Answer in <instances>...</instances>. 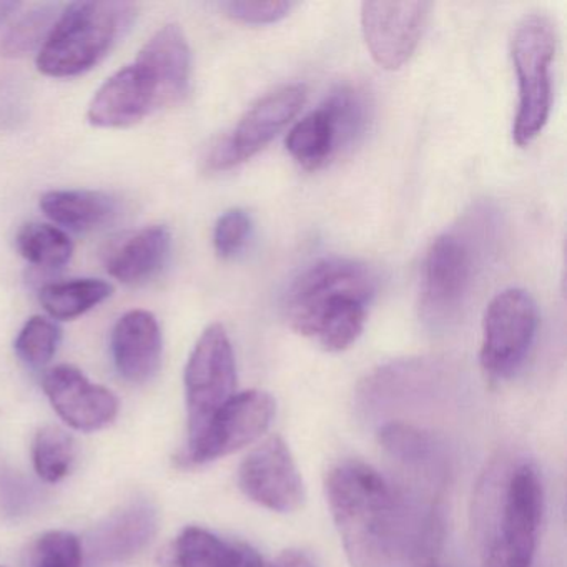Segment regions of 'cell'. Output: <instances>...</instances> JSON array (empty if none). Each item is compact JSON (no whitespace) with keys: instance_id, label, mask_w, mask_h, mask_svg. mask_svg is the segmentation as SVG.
Wrapping results in <instances>:
<instances>
[{"instance_id":"cell-1","label":"cell","mask_w":567,"mask_h":567,"mask_svg":"<svg viewBox=\"0 0 567 567\" xmlns=\"http://www.w3.org/2000/svg\"><path fill=\"white\" fill-rule=\"evenodd\" d=\"M327 499L351 567H398L440 553L443 520L436 503L360 460L334 464Z\"/></svg>"},{"instance_id":"cell-2","label":"cell","mask_w":567,"mask_h":567,"mask_svg":"<svg viewBox=\"0 0 567 567\" xmlns=\"http://www.w3.org/2000/svg\"><path fill=\"white\" fill-rule=\"evenodd\" d=\"M378 278L363 261L327 257L303 268L281 301L285 320L327 351L347 350L363 333Z\"/></svg>"},{"instance_id":"cell-3","label":"cell","mask_w":567,"mask_h":567,"mask_svg":"<svg viewBox=\"0 0 567 567\" xmlns=\"http://www.w3.org/2000/svg\"><path fill=\"white\" fill-rule=\"evenodd\" d=\"M544 513V487L533 461L491 467L477 494L481 567H530Z\"/></svg>"},{"instance_id":"cell-4","label":"cell","mask_w":567,"mask_h":567,"mask_svg":"<svg viewBox=\"0 0 567 567\" xmlns=\"http://www.w3.org/2000/svg\"><path fill=\"white\" fill-rule=\"evenodd\" d=\"M137 16L128 2L65 4L54 31L38 54V69L55 79L75 78L94 69Z\"/></svg>"},{"instance_id":"cell-5","label":"cell","mask_w":567,"mask_h":567,"mask_svg":"<svg viewBox=\"0 0 567 567\" xmlns=\"http://www.w3.org/2000/svg\"><path fill=\"white\" fill-rule=\"evenodd\" d=\"M556 48V25L547 16H526L514 29L511 58L516 69L519 102L513 138L519 147L529 145L549 121Z\"/></svg>"},{"instance_id":"cell-6","label":"cell","mask_w":567,"mask_h":567,"mask_svg":"<svg viewBox=\"0 0 567 567\" xmlns=\"http://www.w3.org/2000/svg\"><path fill=\"white\" fill-rule=\"evenodd\" d=\"M471 228L444 231L431 241L421 277V313L433 328L460 317L476 277L480 244Z\"/></svg>"},{"instance_id":"cell-7","label":"cell","mask_w":567,"mask_h":567,"mask_svg":"<svg viewBox=\"0 0 567 567\" xmlns=\"http://www.w3.org/2000/svg\"><path fill=\"white\" fill-rule=\"evenodd\" d=\"M237 390V361L224 324L205 328L185 368L188 441L205 430Z\"/></svg>"},{"instance_id":"cell-8","label":"cell","mask_w":567,"mask_h":567,"mask_svg":"<svg viewBox=\"0 0 567 567\" xmlns=\"http://www.w3.org/2000/svg\"><path fill=\"white\" fill-rule=\"evenodd\" d=\"M537 324V305L527 291L507 288L497 293L483 318V370L496 380L514 377L529 354Z\"/></svg>"},{"instance_id":"cell-9","label":"cell","mask_w":567,"mask_h":567,"mask_svg":"<svg viewBox=\"0 0 567 567\" xmlns=\"http://www.w3.org/2000/svg\"><path fill=\"white\" fill-rule=\"evenodd\" d=\"M277 413V403L260 390L235 393L195 440L187 441L181 464L204 466L244 450L264 436Z\"/></svg>"},{"instance_id":"cell-10","label":"cell","mask_w":567,"mask_h":567,"mask_svg":"<svg viewBox=\"0 0 567 567\" xmlns=\"http://www.w3.org/2000/svg\"><path fill=\"white\" fill-rule=\"evenodd\" d=\"M307 91L291 84L258 99L227 135L215 142L207 155L208 171L220 172L244 164L267 147L300 112Z\"/></svg>"},{"instance_id":"cell-11","label":"cell","mask_w":567,"mask_h":567,"mask_svg":"<svg viewBox=\"0 0 567 567\" xmlns=\"http://www.w3.org/2000/svg\"><path fill=\"white\" fill-rule=\"evenodd\" d=\"M238 487L248 499L274 513H293L305 499L303 477L280 436L268 437L241 461Z\"/></svg>"},{"instance_id":"cell-12","label":"cell","mask_w":567,"mask_h":567,"mask_svg":"<svg viewBox=\"0 0 567 567\" xmlns=\"http://www.w3.org/2000/svg\"><path fill=\"white\" fill-rule=\"evenodd\" d=\"M430 2H364L361 29L374 61L388 71L403 68L416 51Z\"/></svg>"},{"instance_id":"cell-13","label":"cell","mask_w":567,"mask_h":567,"mask_svg":"<svg viewBox=\"0 0 567 567\" xmlns=\"http://www.w3.org/2000/svg\"><path fill=\"white\" fill-rule=\"evenodd\" d=\"M42 388L55 413L82 433L104 430L114 423L118 398L101 384L92 383L79 368L59 364L44 374Z\"/></svg>"},{"instance_id":"cell-14","label":"cell","mask_w":567,"mask_h":567,"mask_svg":"<svg viewBox=\"0 0 567 567\" xmlns=\"http://www.w3.org/2000/svg\"><path fill=\"white\" fill-rule=\"evenodd\" d=\"M151 84L155 109L184 101L190 89L192 52L181 25L158 29L134 62Z\"/></svg>"},{"instance_id":"cell-15","label":"cell","mask_w":567,"mask_h":567,"mask_svg":"<svg viewBox=\"0 0 567 567\" xmlns=\"http://www.w3.org/2000/svg\"><path fill=\"white\" fill-rule=\"evenodd\" d=\"M443 380V368L433 361H398L380 368L364 380L358 391V403L364 413H384L431 396Z\"/></svg>"},{"instance_id":"cell-16","label":"cell","mask_w":567,"mask_h":567,"mask_svg":"<svg viewBox=\"0 0 567 567\" xmlns=\"http://www.w3.org/2000/svg\"><path fill=\"white\" fill-rule=\"evenodd\" d=\"M115 370L132 384L151 381L161 370L162 331L157 318L145 310H132L115 323L111 337Z\"/></svg>"},{"instance_id":"cell-17","label":"cell","mask_w":567,"mask_h":567,"mask_svg":"<svg viewBox=\"0 0 567 567\" xmlns=\"http://www.w3.org/2000/svg\"><path fill=\"white\" fill-rule=\"evenodd\" d=\"M155 109L154 92L144 72L132 64L115 72L95 92L87 118L101 128H125L144 121Z\"/></svg>"},{"instance_id":"cell-18","label":"cell","mask_w":567,"mask_h":567,"mask_svg":"<svg viewBox=\"0 0 567 567\" xmlns=\"http://www.w3.org/2000/svg\"><path fill=\"white\" fill-rule=\"evenodd\" d=\"M158 529V513L151 501H135L112 514L91 537V556L97 563H121L144 550Z\"/></svg>"},{"instance_id":"cell-19","label":"cell","mask_w":567,"mask_h":567,"mask_svg":"<svg viewBox=\"0 0 567 567\" xmlns=\"http://www.w3.org/2000/svg\"><path fill=\"white\" fill-rule=\"evenodd\" d=\"M378 441L384 453L396 461L411 476L434 484H444L447 477V457L443 444L430 433L413 424L390 421L378 431Z\"/></svg>"},{"instance_id":"cell-20","label":"cell","mask_w":567,"mask_h":567,"mask_svg":"<svg viewBox=\"0 0 567 567\" xmlns=\"http://www.w3.org/2000/svg\"><path fill=\"white\" fill-rule=\"evenodd\" d=\"M172 251V234L164 225H152L122 240L107 255L109 275L124 285L147 284L161 275Z\"/></svg>"},{"instance_id":"cell-21","label":"cell","mask_w":567,"mask_h":567,"mask_svg":"<svg viewBox=\"0 0 567 567\" xmlns=\"http://www.w3.org/2000/svg\"><path fill=\"white\" fill-rule=\"evenodd\" d=\"M174 567H267L257 549L204 527L182 530L172 550Z\"/></svg>"},{"instance_id":"cell-22","label":"cell","mask_w":567,"mask_h":567,"mask_svg":"<svg viewBox=\"0 0 567 567\" xmlns=\"http://www.w3.org/2000/svg\"><path fill=\"white\" fill-rule=\"evenodd\" d=\"M41 208L54 224L74 231H92L117 220L121 200L101 190H52L42 195Z\"/></svg>"},{"instance_id":"cell-23","label":"cell","mask_w":567,"mask_h":567,"mask_svg":"<svg viewBox=\"0 0 567 567\" xmlns=\"http://www.w3.org/2000/svg\"><path fill=\"white\" fill-rule=\"evenodd\" d=\"M285 144L291 157L307 171L327 165L341 151L337 124L327 105L321 104L297 122Z\"/></svg>"},{"instance_id":"cell-24","label":"cell","mask_w":567,"mask_h":567,"mask_svg":"<svg viewBox=\"0 0 567 567\" xmlns=\"http://www.w3.org/2000/svg\"><path fill=\"white\" fill-rule=\"evenodd\" d=\"M114 287L97 278L55 281L45 285L39 293L44 310L54 320H75L111 297Z\"/></svg>"},{"instance_id":"cell-25","label":"cell","mask_w":567,"mask_h":567,"mask_svg":"<svg viewBox=\"0 0 567 567\" xmlns=\"http://www.w3.org/2000/svg\"><path fill=\"white\" fill-rule=\"evenodd\" d=\"M65 4H39L19 16L14 24L6 31L0 41V55L8 59L25 58L44 48L49 35L54 31Z\"/></svg>"},{"instance_id":"cell-26","label":"cell","mask_w":567,"mask_h":567,"mask_svg":"<svg viewBox=\"0 0 567 567\" xmlns=\"http://www.w3.org/2000/svg\"><path fill=\"white\" fill-rule=\"evenodd\" d=\"M19 254L39 268L58 270L65 267L74 255V244L69 235L54 225L31 221L16 237Z\"/></svg>"},{"instance_id":"cell-27","label":"cell","mask_w":567,"mask_h":567,"mask_svg":"<svg viewBox=\"0 0 567 567\" xmlns=\"http://www.w3.org/2000/svg\"><path fill=\"white\" fill-rule=\"evenodd\" d=\"M78 457L74 437L59 426H44L35 434L32 461L45 483H59L71 474Z\"/></svg>"},{"instance_id":"cell-28","label":"cell","mask_w":567,"mask_h":567,"mask_svg":"<svg viewBox=\"0 0 567 567\" xmlns=\"http://www.w3.org/2000/svg\"><path fill=\"white\" fill-rule=\"evenodd\" d=\"M323 104L333 115L341 151L357 144L358 138L367 131L370 118V105L364 92L351 85H341L328 95Z\"/></svg>"},{"instance_id":"cell-29","label":"cell","mask_w":567,"mask_h":567,"mask_svg":"<svg viewBox=\"0 0 567 567\" xmlns=\"http://www.w3.org/2000/svg\"><path fill=\"white\" fill-rule=\"evenodd\" d=\"M61 340V328L54 321L44 317H32L16 340V353L29 367L44 368L58 353Z\"/></svg>"},{"instance_id":"cell-30","label":"cell","mask_w":567,"mask_h":567,"mask_svg":"<svg viewBox=\"0 0 567 567\" xmlns=\"http://www.w3.org/2000/svg\"><path fill=\"white\" fill-rule=\"evenodd\" d=\"M84 547L75 534L49 530L31 549V567H82Z\"/></svg>"},{"instance_id":"cell-31","label":"cell","mask_w":567,"mask_h":567,"mask_svg":"<svg viewBox=\"0 0 567 567\" xmlns=\"http://www.w3.org/2000/svg\"><path fill=\"white\" fill-rule=\"evenodd\" d=\"M251 218L244 208H230L218 217L214 230V247L218 257H237L250 238Z\"/></svg>"},{"instance_id":"cell-32","label":"cell","mask_w":567,"mask_h":567,"mask_svg":"<svg viewBox=\"0 0 567 567\" xmlns=\"http://www.w3.org/2000/svg\"><path fill=\"white\" fill-rule=\"evenodd\" d=\"M221 8L235 21L260 25L287 18L295 4L287 0H257V2L241 0V2H225Z\"/></svg>"},{"instance_id":"cell-33","label":"cell","mask_w":567,"mask_h":567,"mask_svg":"<svg viewBox=\"0 0 567 567\" xmlns=\"http://www.w3.org/2000/svg\"><path fill=\"white\" fill-rule=\"evenodd\" d=\"M267 567H318L313 557L301 549H287L277 559L267 563Z\"/></svg>"},{"instance_id":"cell-34","label":"cell","mask_w":567,"mask_h":567,"mask_svg":"<svg viewBox=\"0 0 567 567\" xmlns=\"http://www.w3.org/2000/svg\"><path fill=\"white\" fill-rule=\"evenodd\" d=\"M437 554L440 553L423 554V556L416 557V559L413 560V566L411 567H443L441 566Z\"/></svg>"},{"instance_id":"cell-35","label":"cell","mask_w":567,"mask_h":567,"mask_svg":"<svg viewBox=\"0 0 567 567\" xmlns=\"http://www.w3.org/2000/svg\"><path fill=\"white\" fill-rule=\"evenodd\" d=\"M19 8L21 4L18 2H0V25L4 24Z\"/></svg>"}]
</instances>
